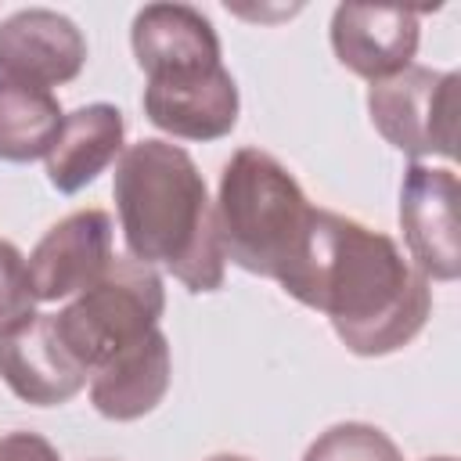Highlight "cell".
Segmentation results:
<instances>
[{
    "mask_svg": "<svg viewBox=\"0 0 461 461\" xmlns=\"http://www.w3.org/2000/svg\"><path fill=\"white\" fill-rule=\"evenodd\" d=\"M86 65V40L72 18L50 7H25L0 22V76L25 86L72 83Z\"/></svg>",
    "mask_w": 461,
    "mask_h": 461,
    "instance_id": "9",
    "label": "cell"
},
{
    "mask_svg": "<svg viewBox=\"0 0 461 461\" xmlns=\"http://www.w3.org/2000/svg\"><path fill=\"white\" fill-rule=\"evenodd\" d=\"M115 209L126 249L144 267H166L187 292L223 285L216 205L194 158L169 140H137L115 162Z\"/></svg>",
    "mask_w": 461,
    "mask_h": 461,
    "instance_id": "2",
    "label": "cell"
},
{
    "mask_svg": "<svg viewBox=\"0 0 461 461\" xmlns=\"http://www.w3.org/2000/svg\"><path fill=\"white\" fill-rule=\"evenodd\" d=\"M169 375H173L169 339L155 328L133 346L119 349L90 375V403L97 414L112 421H137L162 403L169 389Z\"/></svg>",
    "mask_w": 461,
    "mask_h": 461,
    "instance_id": "13",
    "label": "cell"
},
{
    "mask_svg": "<svg viewBox=\"0 0 461 461\" xmlns=\"http://www.w3.org/2000/svg\"><path fill=\"white\" fill-rule=\"evenodd\" d=\"M122 137L126 119L108 101H94L68 112L47 151V180L61 194L83 191L122 155Z\"/></svg>",
    "mask_w": 461,
    "mask_h": 461,
    "instance_id": "14",
    "label": "cell"
},
{
    "mask_svg": "<svg viewBox=\"0 0 461 461\" xmlns=\"http://www.w3.org/2000/svg\"><path fill=\"white\" fill-rule=\"evenodd\" d=\"M457 173L411 162L400 184V227L407 252L425 277L454 281L461 274L457 241Z\"/></svg>",
    "mask_w": 461,
    "mask_h": 461,
    "instance_id": "7",
    "label": "cell"
},
{
    "mask_svg": "<svg viewBox=\"0 0 461 461\" xmlns=\"http://www.w3.org/2000/svg\"><path fill=\"white\" fill-rule=\"evenodd\" d=\"M144 115L169 137L220 140L238 122V83L223 65L187 76L148 79Z\"/></svg>",
    "mask_w": 461,
    "mask_h": 461,
    "instance_id": "10",
    "label": "cell"
},
{
    "mask_svg": "<svg viewBox=\"0 0 461 461\" xmlns=\"http://www.w3.org/2000/svg\"><path fill=\"white\" fill-rule=\"evenodd\" d=\"M36 306L32 285H29V270H25V256L0 238V331L22 317H29Z\"/></svg>",
    "mask_w": 461,
    "mask_h": 461,
    "instance_id": "17",
    "label": "cell"
},
{
    "mask_svg": "<svg viewBox=\"0 0 461 461\" xmlns=\"http://www.w3.org/2000/svg\"><path fill=\"white\" fill-rule=\"evenodd\" d=\"M162 310L166 288L158 270L137 263L133 256H115L97 285H90L61 313H54V328L68 353L86 367V375H94L119 349L155 331Z\"/></svg>",
    "mask_w": 461,
    "mask_h": 461,
    "instance_id": "4",
    "label": "cell"
},
{
    "mask_svg": "<svg viewBox=\"0 0 461 461\" xmlns=\"http://www.w3.org/2000/svg\"><path fill=\"white\" fill-rule=\"evenodd\" d=\"M457 72L407 65L367 86V115L375 130L403 155L454 158L457 151Z\"/></svg>",
    "mask_w": 461,
    "mask_h": 461,
    "instance_id": "5",
    "label": "cell"
},
{
    "mask_svg": "<svg viewBox=\"0 0 461 461\" xmlns=\"http://www.w3.org/2000/svg\"><path fill=\"white\" fill-rule=\"evenodd\" d=\"M112 234L115 227L104 209H76L58 220L25 259L36 303H58L97 285L115 259Z\"/></svg>",
    "mask_w": 461,
    "mask_h": 461,
    "instance_id": "6",
    "label": "cell"
},
{
    "mask_svg": "<svg viewBox=\"0 0 461 461\" xmlns=\"http://www.w3.org/2000/svg\"><path fill=\"white\" fill-rule=\"evenodd\" d=\"M317 212L299 180L259 148H238L220 173L216 227L223 256L277 281L292 299L310 270Z\"/></svg>",
    "mask_w": 461,
    "mask_h": 461,
    "instance_id": "3",
    "label": "cell"
},
{
    "mask_svg": "<svg viewBox=\"0 0 461 461\" xmlns=\"http://www.w3.org/2000/svg\"><path fill=\"white\" fill-rule=\"evenodd\" d=\"M0 461H61V454L40 432H7L0 436Z\"/></svg>",
    "mask_w": 461,
    "mask_h": 461,
    "instance_id": "18",
    "label": "cell"
},
{
    "mask_svg": "<svg viewBox=\"0 0 461 461\" xmlns=\"http://www.w3.org/2000/svg\"><path fill=\"white\" fill-rule=\"evenodd\" d=\"M209 461H252V457H241V454H212Z\"/></svg>",
    "mask_w": 461,
    "mask_h": 461,
    "instance_id": "19",
    "label": "cell"
},
{
    "mask_svg": "<svg viewBox=\"0 0 461 461\" xmlns=\"http://www.w3.org/2000/svg\"><path fill=\"white\" fill-rule=\"evenodd\" d=\"M321 310L339 342L357 357L403 349L432 313L429 277L400 245L353 216L321 209L306 281L295 295Z\"/></svg>",
    "mask_w": 461,
    "mask_h": 461,
    "instance_id": "1",
    "label": "cell"
},
{
    "mask_svg": "<svg viewBox=\"0 0 461 461\" xmlns=\"http://www.w3.org/2000/svg\"><path fill=\"white\" fill-rule=\"evenodd\" d=\"M61 104L50 90L25 86L0 76V158L4 162H32L47 158L58 130Z\"/></svg>",
    "mask_w": 461,
    "mask_h": 461,
    "instance_id": "15",
    "label": "cell"
},
{
    "mask_svg": "<svg viewBox=\"0 0 461 461\" xmlns=\"http://www.w3.org/2000/svg\"><path fill=\"white\" fill-rule=\"evenodd\" d=\"M0 378L32 407H58L86 385V367L68 353L54 313H29L0 331Z\"/></svg>",
    "mask_w": 461,
    "mask_h": 461,
    "instance_id": "8",
    "label": "cell"
},
{
    "mask_svg": "<svg viewBox=\"0 0 461 461\" xmlns=\"http://www.w3.org/2000/svg\"><path fill=\"white\" fill-rule=\"evenodd\" d=\"M133 58L148 79L187 76L223 65L212 22L191 4H148L130 29Z\"/></svg>",
    "mask_w": 461,
    "mask_h": 461,
    "instance_id": "12",
    "label": "cell"
},
{
    "mask_svg": "<svg viewBox=\"0 0 461 461\" xmlns=\"http://www.w3.org/2000/svg\"><path fill=\"white\" fill-rule=\"evenodd\" d=\"M303 461H403V454L382 429L367 421H339L306 447Z\"/></svg>",
    "mask_w": 461,
    "mask_h": 461,
    "instance_id": "16",
    "label": "cell"
},
{
    "mask_svg": "<svg viewBox=\"0 0 461 461\" xmlns=\"http://www.w3.org/2000/svg\"><path fill=\"white\" fill-rule=\"evenodd\" d=\"M429 461H454V457H429Z\"/></svg>",
    "mask_w": 461,
    "mask_h": 461,
    "instance_id": "20",
    "label": "cell"
},
{
    "mask_svg": "<svg viewBox=\"0 0 461 461\" xmlns=\"http://www.w3.org/2000/svg\"><path fill=\"white\" fill-rule=\"evenodd\" d=\"M421 40L418 11L411 7H371L339 4L331 14V50L335 58L364 79H385L414 65Z\"/></svg>",
    "mask_w": 461,
    "mask_h": 461,
    "instance_id": "11",
    "label": "cell"
}]
</instances>
